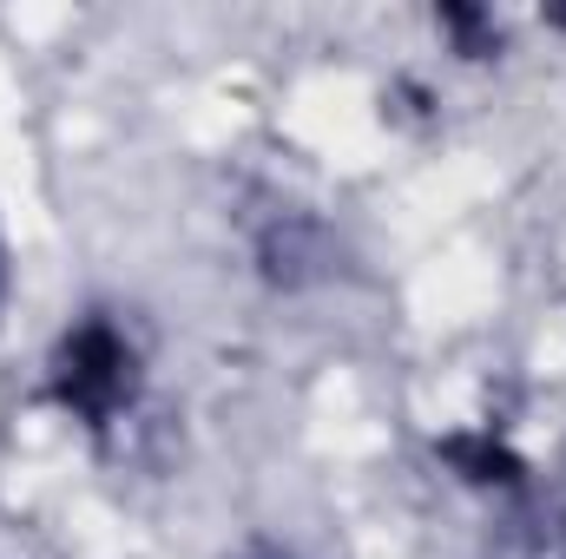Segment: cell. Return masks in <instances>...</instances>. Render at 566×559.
I'll return each instance as SVG.
<instances>
[{
  "label": "cell",
  "instance_id": "cell-1",
  "mask_svg": "<svg viewBox=\"0 0 566 559\" xmlns=\"http://www.w3.org/2000/svg\"><path fill=\"white\" fill-rule=\"evenodd\" d=\"M133 389H139V362H133V342L113 323L93 316V323H80L60 342V356H53V395L80 421L106 428V421L133 402Z\"/></svg>",
  "mask_w": 566,
  "mask_h": 559
},
{
  "label": "cell",
  "instance_id": "cell-2",
  "mask_svg": "<svg viewBox=\"0 0 566 559\" xmlns=\"http://www.w3.org/2000/svg\"><path fill=\"white\" fill-rule=\"evenodd\" d=\"M441 461L448 467H461L468 481H494V487H507V481H521V454H507L494 434H448L441 441Z\"/></svg>",
  "mask_w": 566,
  "mask_h": 559
},
{
  "label": "cell",
  "instance_id": "cell-3",
  "mask_svg": "<svg viewBox=\"0 0 566 559\" xmlns=\"http://www.w3.org/2000/svg\"><path fill=\"white\" fill-rule=\"evenodd\" d=\"M441 20H448V27H454V40H461V53H474V60H481V53H494V46H501V27H494V20H488V13H474V7H448V13H441Z\"/></svg>",
  "mask_w": 566,
  "mask_h": 559
}]
</instances>
